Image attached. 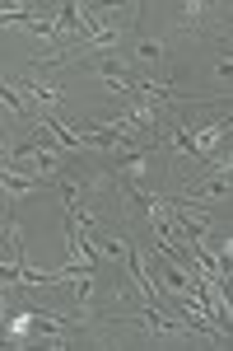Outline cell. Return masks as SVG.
Returning <instances> with one entry per match:
<instances>
[{"label":"cell","instance_id":"obj_1","mask_svg":"<svg viewBox=\"0 0 233 351\" xmlns=\"http://www.w3.org/2000/svg\"><path fill=\"white\" fill-rule=\"evenodd\" d=\"M52 188L47 178H28V173H14V169H0V192L10 197V202H19V197H33V192Z\"/></svg>","mask_w":233,"mask_h":351},{"label":"cell","instance_id":"obj_2","mask_svg":"<svg viewBox=\"0 0 233 351\" xmlns=\"http://www.w3.org/2000/svg\"><path fill=\"white\" fill-rule=\"evenodd\" d=\"M145 61H163V43H150V38H140V43H135V52H131V71H135V66H145Z\"/></svg>","mask_w":233,"mask_h":351}]
</instances>
